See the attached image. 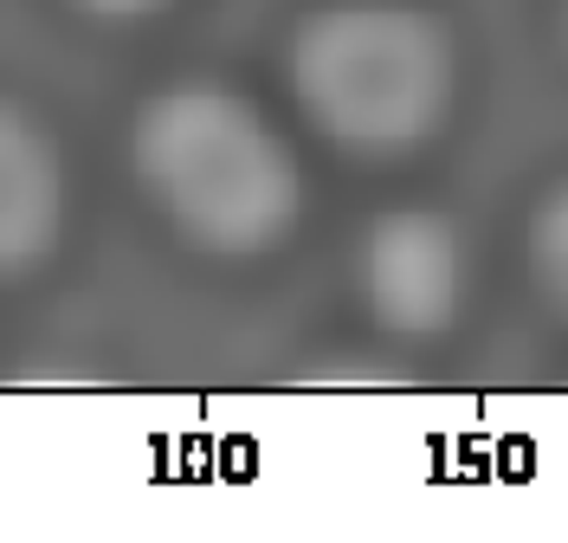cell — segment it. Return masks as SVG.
<instances>
[{"label":"cell","mask_w":568,"mask_h":543,"mask_svg":"<svg viewBox=\"0 0 568 543\" xmlns=\"http://www.w3.org/2000/svg\"><path fill=\"white\" fill-rule=\"evenodd\" d=\"M130 175L155 214L213 259L284 247L304 208V181L278 130L220 84H175L136 110Z\"/></svg>","instance_id":"cell-1"},{"label":"cell","mask_w":568,"mask_h":543,"mask_svg":"<svg viewBox=\"0 0 568 543\" xmlns=\"http://www.w3.org/2000/svg\"><path fill=\"white\" fill-rule=\"evenodd\" d=\"M284 78L317 137L355 155H400L446 130L459 52L426 7L336 0L297 20Z\"/></svg>","instance_id":"cell-2"},{"label":"cell","mask_w":568,"mask_h":543,"mask_svg":"<svg viewBox=\"0 0 568 543\" xmlns=\"http://www.w3.org/2000/svg\"><path fill=\"white\" fill-rule=\"evenodd\" d=\"M465 291V253L453 220L433 208H394L368 227L362 247V298L375 311V324L400 343L446 336L459 318Z\"/></svg>","instance_id":"cell-3"},{"label":"cell","mask_w":568,"mask_h":543,"mask_svg":"<svg viewBox=\"0 0 568 543\" xmlns=\"http://www.w3.org/2000/svg\"><path fill=\"white\" fill-rule=\"evenodd\" d=\"M65 233V162L27 104L0 98V279L52 259Z\"/></svg>","instance_id":"cell-4"},{"label":"cell","mask_w":568,"mask_h":543,"mask_svg":"<svg viewBox=\"0 0 568 543\" xmlns=\"http://www.w3.org/2000/svg\"><path fill=\"white\" fill-rule=\"evenodd\" d=\"M530 272L542 298L568 318V181H556L530 214Z\"/></svg>","instance_id":"cell-5"},{"label":"cell","mask_w":568,"mask_h":543,"mask_svg":"<svg viewBox=\"0 0 568 543\" xmlns=\"http://www.w3.org/2000/svg\"><path fill=\"white\" fill-rule=\"evenodd\" d=\"M78 13H91V20H142V13H155V7H169V0H71Z\"/></svg>","instance_id":"cell-6"},{"label":"cell","mask_w":568,"mask_h":543,"mask_svg":"<svg viewBox=\"0 0 568 543\" xmlns=\"http://www.w3.org/2000/svg\"><path fill=\"white\" fill-rule=\"evenodd\" d=\"M562 33H568V0H562Z\"/></svg>","instance_id":"cell-7"}]
</instances>
